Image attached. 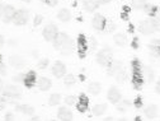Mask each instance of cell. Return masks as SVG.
<instances>
[{"label":"cell","mask_w":160,"mask_h":121,"mask_svg":"<svg viewBox=\"0 0 160 121\" xmlns=\"http://www.w3.org/2000/svg\"><path fill=\"white\" fill-rule=\"evenodd\" d=\"M112 60H113V51L108 47H104L97 52V63L101 66L108 68V65L112 63Z\"/></svg>","instance_id":"6da1fadb"},{"label":"cell","mask_w":160,"mask_h":121,"mask_svg":"<svg viewBox=\"0 0 160 121\" xmlns=\"http://www.w3.org/2000/svg\"><path fill=\"white\" fill-rule=\"evenodd\" d=\"M138 29L142 34H151L158 31V24H156V19H145L140 23Z\"/></svg>","instance_id":"7a4b0ae2"},{"label":"cell","mask_w":160,"mask_h":121,"mask_svg":"<svg viewBox=\"0 0 160 121\" xmlns=\"http://www.w3.org/2000/svg\"><path fill=\"white\" fill-rule=\"evenodd\" d=\"M2 92L9 99H17V98H21L22 97V89L19 88L18 86H15V84L4 86V88H3Z\"/></svg>","instance_id":"3957f363"},{"label":"cell","mask_w":160,"mask_h":121,"mask_svg":"<svg viewBox=\"0 0 160 121\" xmlns=\"http://www.w3.org/2000/svg\"><path fill=\"white\" fill-rule=\"evenodd\" d=\"M57 33H58V28H57V26L55 23H48L42 29V36H43V38L46 39V41H48V42L53 41L55 37L57 36Z\"/></svg>","instance_id":"277c9868"},{"label":"cell","mask_w":160,"mask_h":121,"mask_svg":"<svg viewBox=\"0 0 160 121\" xmlns=\"http://www.w3.org/2000/svg\"><path fill=\"white\" fill-rule=\"evenodd\" d=\"M28 21H29V12L27 9H19L14 15L13 23L15 26H26Z\"/></svg>","instance_id":"5b68a950"},{"label":"cell","mask_w":160,"mask_h":121,"mask_svg":"<svg viewBox=\"0 0 160 121\" xmlns=\"http://www.w3.org/2000/svg\"><path fill=\"white\" fill-rule=\"evenodd\" d=\"M74 49H75V42H74V39H72L70 36H68L66 39L61 44V46L58 47V51L61 52L62 55H70V54L74 51Z\"/></svg>","instance_id":"8992f818"},{"label":"cell","mask_w":160,"mask_h":121,"mask_svg":"<svg viewBox=\"0 0 160 121\" xmlns=\"http://www.w3.org/2000/svg\"><path fill=\"white\" fill-rule=\"evenodd\" d=\"M106 22H107V19L104 18V15L101 14V13H97V14H94V17L92 19V26L97 31H103L104 26H106Z\"/></svg>","instance_id":"52a82bcc"},{"label":"cell","mask_w":160,"mask_h":121,"mask_svg":"<svg viewBox=\"0 0 160 121\" xmlns=\"http://www.w3.org/2000/svg\"><path fill=\"white\" fill-rule=\"evenodd\" d=\"M51 73L55 78H64V75L66 74V66L64 63L61 61H56L53 63V65L51 66Z\"/></svg>","instance_id":"ba28073f"},{"label":"cell","mask_w":160,"mask_h":121,"mask_svg":"<svg viewBox=\"0 0 160 121\" xmlns=\"http://www.w3.org/2000/svg\"><path fill=\"white\" fill-rule=\"evenodd\" d=\"M36 86L38 87L39 91H42V92H46V91H50L51 87H52V80L47 76H39L37 78V83Z\"/></svg>","instance_id":"9c48e42d"},{"label":"cell","mask_w":160,"mask_h":121,"mask_svg":"<svg viewBox=\"0 0 160 121\" xmlns=\"http://www.w3.org/2000/svg\"><path fill=\"white\" fill-rule=\"evenodd\" d=\"M121 97H122L121 92H119V89L117 87H111L108 89V92H107V98H108V101L111 103L117 105L119 101H121Z\"/></svg>","instance_id":"30bf717a"},{"label":"cell","mask_w":160,"mask_h":121,"mask_svg":"<svg viewBox=\"0 0 160 121\" xmlns=\"http://www.w3.org/2000/svg\"><path fill=\"white\" fill-rule=\"evenodd\" d=\"M76 45H78V52H79V56L80 57H84L87 51H88V45H87V38L84 34H80L78 37V41H76Z\"/></svg>","instance_id":"8fae6325"},{"label":"cell","mask_w":160,"mask_h":121,"mask_svg":"<svg viewBox=\"0 0 160 121\" xmlns=\"http://www.w3.org/2000/svg\"><path fill=\"white\" fill-rule=\"evenodd\" d=\"M8 63H9L10 66H13L15 69H22L26 65V60L19 55H12L8 59Z\"/></svg>","instance_id":"7c38bea8"},{"label":"cell","mask_w":160,"mask_h":121,"mask_svg":"<svg viewBox=\"0 0 160 121\" xmlns=\"http://www.w3.org/2000/svg\"><path fill=\"white\" fill-rule=\"evenodd\" d=\"M57 118L58 120H64V121H69L74 118L72 111L69 108V106H64V107H60L57 111Z\"/></svg>","instance_id":"4fadbf2b"},{"label":"cell","mask_w":160,"mask_h":121,"mask_svg":"<svg viewBox=\"0 0 160 121\" xmlns=\"http://www.w3.org/2000/svg\"><path fill=\"white\" fill-rule=\"evenodd\" d=\"M15 13H17V9H15L13 5H5V8H4V14H3V19H2V21H3L4 23H10V22H13Z\"/></svg>","instance_id":"5bb4252c"},{"label":"cell","mask_w":160,"mask_h":121,"mask_svg":"<svg viewBox=\"0 0 160 121\" xmlns=\"http://www.w3.org/2000/svg\"><path fill=\"white\" fill-rule=\"evenodd\" d=\"M121 69H123L122 61H119V60H112V63L108 65V75L114 76Z\"/></svg>","instance_id":"9a60e30c"},{"label":"cell","mask_w":160,"mask_h":121,"mask_svg":"<svg viewBox=\"0 0 160 121\" xmlns=\"http://www.w3.org/2000/svg\"><path fill=\"white\" fill-rule=\"evenodd\" d=\"M75 106H76V108H78L79 112H87L88 111V107H89V101H88V98L84 94H82V96L78 98V102H76Z\"/></svg>","instance_id":"2e32d148"},{"label":"cell","mask_w":160,"mask_h":121,"mask_svg":"<svg viewBox=\"0 0 160 121\" xmlns=\"http://www.w3.org/2000/svg\"><path fill=\"white\" fill-rule=\"evenodd\" d=\"M158 107L155 105H149L144 108V116L148 118V120H154L158 117Z\"/></svg>","instance_id":"e0dca14e"},{"label":"cell","mask_w":160,"mask_h":121,"mask_svg":"<svg viewBox=\"0 0 160 121\" xmlns=\"http://www.w3.org/2000/svg\"><path fill=\"white\" fill-rule=\"evenodd\" d=\"M113 42L117 45V46H119V47H125V46H127V44H128V39H127V36L125 34V33H116L114 36H113Z\"/></svg>","instance_id":"ac0fdd59"},{"label":"cell","mask_w":160,"mask_h":121,"mask_svg":"<svg viewBox=\"0 0 160 121\" xmlns=\"http://www.w3.org/2000/svg\"><path fill=\"white\" fill-rule=\"evenodd\" d=\"M107 112V105L106 103H97L92 108V113L95 117H102Z\"/></svg>","instance_id":"d6986e66"},{"label":"cell","mask_w":160,"mask_h":121,"mask_svg":"<svg viewBox=\"0 0 160 121\" xmlns=\"http://www.w3.org/2000/svg\"><path fill=\"white\" fill-rule=\"evenodd\" d=\"M15 111L21 112L24 116H29V117L32 115H34V108L32 106H29V105H17L15 106Z\"/></svg>","instance_id":"ffe728a7"},{"label":"cell","mask_w":160,"mask_h":121,"mask_svg":"<svg viewBox=\"0 0 160 121\" xmlns=\"http://www.w3.org/2000/svg\"><path fill=\"white\" fill-rule=\"evenodd\" d=\"M101 4V0H83V7L87 12H94Z\"/></svg>","instance_id":"44dd1931"},{"label":"cell","mask_w":160,"mask_h":121,"mask_svg":"<svg viewBox=\"0 0 160 121\" xmlns=\"http://www.w3.org/2000/svg\"><path fill=\"white\" fill-rule=\"evenodd\" d=\"M71 17H72L71 12L69 9H66V8H62V9H60L57 12V19L58 21H61V22H64V23L69 22L71 19Z\"/></svg>","instance_id":"7402d4cb"},{"label":"cell","mask_w":160,"mask_h":121,"mask_svg":"<svg viewBox=\"0 0 160 121\" xmlns=\"http://www.w3.org/2000/svg\"><path fill=\"white\" fill-rule=\"evenodd\" d=\"M37 83V75L34 71H29L26 73V79H24V86L27 88H32L33 86H36Z\"/></svg>","instance_id":"603a6c76"},{"label":"cell","mask_w":160,"mask_h":121,"mask_svg":"<svg viewBox=\"0 0 160 121\" xmlns=\"http://www.w3.org/2000/svg\"><path fill=\"white\" fill-rule=\"evenodd\" d=\"M132 84L136 89H141L144 84V76L142 73H133V79H132Z\"/></svg>","instance_id":"cb8c5ba5"},{"label":"cell","mask_w":160,"mask_h":121,"mask_svg":"<svg viewBox=\"0 0 160 121\" xmlns=\"http://www.w3.org/2000/svg\"><path fill=\"white\" fill-rule=\"evenodd\" d=\"M88 92H89L90 94H93V96H98L99 93L102 92V86H101V83H98V82H92V83H89V86H88Z\"/></svg>","instance_id":"d4e9b609"},{"label":"cell","mask_w":160,"mask_h":121,"mask_svg":"<svg viewBox=\"0 0 160 121\" xmlns=\"http://www.w3.org/2000/svg\"><path fill=\"white\" fill-rule=\"evenodd\" d=\"M142 76H144V80H146V82H152L155 78V73L151 68L145 66V68H142Z\"/></svg>","instance_id":"484cf974"},{"label":"cell","mask_w":160,"mask_h":121,"mask_svg":"<svg viewBox=\"0 0 160 121\" xmlns=\"http://www.w3.org/2000/svg\"><path fill=\"white\" fill-rule=\"evenodd\" d=\"M60 102H61V96L58 93L50 94V97H48V105L50 106H57V105H60Z\"/></svg>","instance_id":"4316f807"},{"label":"cell","mask_w":160,"mask_h":121,"mask_svg":"<svg viewBox=\"0 0 160 121\" xmlns=\"http://www.w3.org/2000/svg\"><path fill=\"white\" fill-rule=\"evenodd\" d=\"M146 4H148L146 0H132L131 2V7L136 10H144Z\"/></svg>","instance_id":"83f0119b"},{"label":"cell","mask_w":160,"mask_h":121,"mask_svg":"<svg viewBox=\"0 0 160 121\" xmlns=\"http://www.w3.org/2000/svg\"><path fill=\"white\" fill-rule=\"evenodd\" d=\"M76 83V76L74 74H65L64 75V84L66 87H71Z\"/></svg>","instance_id":"f1b7e54d"},{"label":"cell","mask_w":160,"mask_h":121,"mask_svg":"<svg viewBox=\"0 0 160 121\" xmlns=\"http://www.w3.org/2000/svg\"><path fill=\"white\" fill-rule=\"evenodd\" d=\"M114 78H116V80H117L118 83H123V82H126V79H127V73H126V70L121 69V70H119V71L114 75Z\"/></svg>","instance_id":"f546056e"},{"label":"cell","mask_w":160,"mask_h":121,"mask_svg":"<svg viewBox=\"0 0 160 121\" xmlns=\"http://www.w3.org/2000/svg\"><path fill=\"white\" fill-rule=\"evenodd\" d=\"M64 102H65V105L66 106H75L76 105V102H78V98L75 97V96H72V94H69V96H66L65 97V99H64Z\"/></svg>","instance_id":"4dcf8cb0"},{"label":"cell","mask_w":160,"mask_h":121,"mask_svg":"<svg viewBox=\"0 0 160 121\" xmlns=\"http://www.w3.org/2000/svg\"><path fill=\"white\" fill-rule=\"evenodd\" d=\"M119 105H118V111H126L128 107H131V101H128V99H123V101H119L118 102Z\"/></svg>","instance_id":"1f68e13d"},{"label":"cell","mask_w":160,"mask_h":121,"mask_svg":"<svg viewBox=\"0 0 160 121\" xmlns=\"http://www.w3.org/2000/svg\"><path fill=\"white\" fill-rule=\"evenodd\" d=\"M149 51L150 55L152 57H160V46H155V45H149Z\"/></svg>","instance_id":"d6a6232c"},{"label":"cell","mask_w":160,"mask_h":121,"mask_svg":"<svg viewBox=\"0 0 160 121\" xmlns=\"http://www.w3.org/2000/svg\"><path fill=\"white\" fill-rule=\"evenodd\" d=\"M50 64V60L47 57H41V59H38V61H37V68L38 69H46Z\"/></svg>","instance_id":"836d02e7"},{"label":"cell","mask_w":160,"mask_h":121,"mask_svg":"<svg viewBox=\"0 0 160 121\" xmlns=\"http://www.w3.org/2000/svg\"><path fill=\"white\" fill-rule=\"evenodd\" d=\"M87 45H88V49H90V51H94L98 46V42H97V39L94 37H90L87 39Z\"/></svg>","instance_id":"e575fe53"},{"label":"cell","mask_w":160,"mask_h":121,"mask_svg":"<svg viewBox=\"0 0 160 121\" xmlns=\"http://www.w3.org/2000/svg\"><path fill=\"white\" fill-rule=\"evenodd\" d=\"M156 9H158V7H155V5H152V4H146V7L144 8V12H145L146 14H149V15H155Z\"/></svg>","instance_id":"d590c367"},{"label":"cell","mask_w":160,"mask_h":121,"mask_svg":"<svg viewBox=\"0 0 160 121\" xmlns=\"http://www.w3.org/2000/svg\"><path fill=\"white\" fill-rule=\"evenodd\" d=\"M104 31L108 32V33H112L116 31V24L113 21H107L106 22V26H104Z\"/></svg>","instance_id":"8d00e7d4"},{"label":"cell","mask_w":160,"mask_h":121,"mask_svg":"<svg viewBox=\"0 0 160 121\" xmlns=\"http://www.w3.org/2000/svg\"><path fill=\"white\" fill-rule=\"evenodd\" d=\"M24 79H26V74L18 73L17 75L13 76V82H14V83H24Z\"/></svg>","instance_id":"74e56055"},{"label":"cell","mask_w":160,"mask_h":121,"mask_svg":"<svg viewBox=\"0 0 160 121\" xmlns=\"http://www.w3.org/2000/svg\"><path fill=\"white\" fill-rule=\"evenodd\" d=\"M43 22V17L41 15V14H37V15H34V18H33V26H39Z\"/></svg>","instance_id":"f35d334b"},{"label":"cell","mask_w":160,"mask_h":121,"mask_svg":"<svg viewBox=\"0 0 160 121\" xmlns=\"http://www.w3.org/2000/svg\"><path fill=\"white\" fill-rule=\"evenodd\" d=\"M4 118H5V120H15V116H14V113H13V112H10V111H9V112H7V113H5Z\"/></svg>","instance_id":"ab89813d"},{"label":"cell","mask_w":160,"mask_h":121,"mask_svg":"<svg viewBox=\"0 0 160 121\" xmlns=\"http://www.w3.org/2000/svg\"><path fill=\"white\" fill-rule=\"evenodd\" d=\"M0 74H2V75H7V66L4 65V63L0 65Z\"/></svg>","instance_id":"60d3db41"},{"label":"cell","mask_w":160,"mask_h":121,"mask_svg":"<svg viewBox=\"0 0 160 121\" xmlns=\"http://www.w3.org/2000/svg\"><path fill=\"white\" fill-rule=\"evenodd\" d=\"M7 44V41H5V37L3 36V34H0V49L2 47H4V45Z\"/></svg>","instance_id":"b9f144b4"},{"label":"cell","mask_w":160,"mask_h":121,"mask_svg":"<svg viewBox=\"0 0 160 121\" xmlns=\"http://www.w3.org/2000/svg\"><path fill=\"white\" fill-rule=\"evenodd\" d=\"M57 3H58V0H48V2L46 3L47 5H50V7H56L57 5Z\"/></svg>","instance_id":"7bdbcfd3"},{"label":"cell","mask_w":160,"mask_h":121,"mask_svg":"<svg viewBox=\"0 0 160 121\" xmlns=\"http://www.w3.org/2000/svg\"><path fill=\"white\" fill-rule=\"evenodd\" d=\"M151 45H155V46H160V38H154L150 41Z\"/></svg>","instance_id":"ee69618b"},{"label":"cell","mask_w":160,"mask_h":121,"mask_svg":"<svg viewBox=\"0 0 160 121\" xmlns=\"http://www.w3.org/2000/svg\"><path fill=\"white\" fill-rule=\"evenodd\" d=\"M131 45H132V47H135V49H137L138 47V38H133L132 39V42H131Z\"/></svg>","instance_id":"f6af8a7d"},{"label":"cell","mask_w":160,"mask_h":121,"mask_svg":"<svg viewBox=\"0 0 160 121\" xmlns=\"http://www.w3.org/2000/svg\"><path fill=\"white\" fill-rule=\"evenodd\" d=\"M4 8H5V4H0V21L3 19V14H4Z\"/></svg>","instance_id":"bcb514c9"},{"label":"cell","mask_w":160,"mask_h":121,"mask_svg":"<svg viewBox=\"0 0 160 121\" xmlns=\"http://www.w3.org/2000/svg\"><path fill=\"white\" fill-rule=\"evenodd\" d=\"M135 106H136V107H141V106H142V99H141V98H137V99L135 101Z\"/></svg>","instance_id":"7dc6e473"},{"label":"cell","mask_w":160,"mask_h":121,"mask_svg":"<svg viewBox=\"0 0 160 121\" xmlns=\"http://www.w3.org/2000/svg\"><path fill=\"white\" fill-rule=\"evenodd\" d=\"M155 17H156V21H160V8H158V9H156Z\"/></svg>","instance_id":"c3c4849f"},{"label":"cell","mask_w":160,"mask_h":121,"mask_svg":"<svg viewBox=\"0 0 160 121\" xmlns=\"http://www.w3.org/2000/svg\"><path fill=\"white\" fill-rule=\"evenodd\" d=\"M3 88H4V82H3V79L0 78V92L3 91Z\"/></svg>","instance_id":"681fc988"},{"label":"cell","mask_w":160,"mask_h":121,"mask_svg":"<svg viewBox=\"0 0 160 121\" xmlns=\"http://www.w3.org/2000/svg\"><path fill=\"white\" fill-rule=\"evenodd\" d=\"M8 44H9L10 46H15V45H17V41H15V39H10V41H9Z\"/></svg>","instance_id":"f907efd6"},{"label":"cell","mask_w":160,"mask_h":121,"mask_svg":"<svg viewBox=\"0 0 160 121\" xmlns=\"http://www.w3.org/2000/svg\"><path fill=\"white\" fill-rule=\"evenodd\" d=\"M108 2H111V0H101V3H102V4H104V3H108Z\"/></svg>","instance_id":"816d5d0a"},{"label":"cell","mask_w":160,"mask_h":121,"mask_svg":"<svg viewBox=\"0 0 160 121\" xmlns=\"http://www.w3.org/2000/svg\"><path fill=\"white\" fill-rule=\"evenodd\" d=\"M21 2H23V3H31L32 0H21Z\"/></svg>","instance_id":"f5cc1de1"},{"label":"cell","mask_w":160,"mask_h":121,"mask_svg":"<svg viewBox=\"0 0 160 121\" xmlns=\"http://www.w3.org/2000/svg\"><path fill=\"white\" fill-rule=\"evenodd\" d=\"M106 120H113V117H112V116H107Z\"/></svg>","instance_id":"db71d44e"},{"label":"cell","mask_w":160,"mask_h":121,"mask_svg":"<svg viewBox=\"0 0 160 121\" xmlns=\"http://www.w3.org/2000/svg\"><path fill=\"white\" fill-rule=\"evenodd\" d=\"M3 64V57H2V55H0V65Z\"/></svg>","instance_id":"11a10c76"},{"label":"cell","mask_w":160,"mask_h":121,"mask_svg":"<svg viewBox=\"0 0 160 121\" xmlns=\"http://www.w3.org/2000/svg\"><path fill=\"white\" fill-rule=\"evenodd\" d=\"M158 86H160V78H159V80H158V83H156Z\"/></svg>","instance_id":"9f6ffc18"},{"label":"cell","mask_w":160,"mask_h":121,"mask_svg":"<svg viewBox=\"0 0 160 121\" xmlns=\"http://www.w3.org/2000/svg\"><path fill=\"white\" fill-rule=\"evenodd\" d=\"M41 2H43V3H47V2H48V0H41Z\"/></svg>","instance_id":"6f0895ef"}]
</instances>
